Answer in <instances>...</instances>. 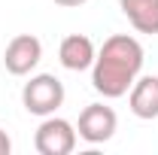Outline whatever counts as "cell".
Returning a JSON list of instances; mask_svg holds the SVG:
<instances>
[{"label":"cell","instance_id":"30bf717a","mask_svg":"<svg viewBox=\"0 0 158 155\" xmlns=\"http://www.w3.org/2000/svg\"><path fill=\"white\" fill-rule=\"evenodd\" d=\"M55 6H64V9H73V6H82V3H88V0H52Z\"/></svg>","mask_w":158,"mask_h":155},{"label":"cell","instance_id":"277c9868","mask_svg":"<svg viewBox=\"0 0 158 155\" xmlns=\"http://www.w3.org/2000/svg\"><path fill=\"white\" fill-rule=\"evenodd\" d=\"M116 128H118V116H116V110L106 107V103H88V107L79 113V122H76L79 140H85V143H91V146L113 140Z\"/></svg>","mask_w":158,"mask_h":155},{"label":"cell","instance_id":"5b68a950","mask_svg":"<svg viewBox=\"0 0 158 155\" xmlns=\"http://www.w3.org/2000/svg\"><path fill=\"white\" fill-rule=\"evenodd\" d=\"M43 61V43L34 34H19L6 43L3 52V67L12 76H31L37 70V64Z\"/></svg>","mask_w":158,"mask_h":155},{"label":"cell","instance_id":"8992f818","mask_svg":"<svg viewBox=\"0 0 158 155\" xmlns=\"http://www.w3.org/2000/svg\"><path fill=\"white\" fill-rule=\"evenodd\" d=\"M94 55H98V49H94L91 37H85V34H67L58 46V61H61V67L70 70V73L91 70Z\"/></svg>","mask_w":158,"mask_h":155},{"label":"cell","instance_id":"6da1fadb","mask_svg":"<svg viewBox=\"0 0 158 155\" xmlns=\"http://www.w3.org/2000/svg\"><path fill=\"white\" fill-rule=\"evenodd\" d=\"M143 61H146V52H143L137 37L113 34L110 40H103V46L94 55V64H91L94 91L103 94L106 100L125 97L131 91V85L137 82L140 70H143Z\"/></svg>","mask_w":158,"mask_h":155},{"label":"cell","instance_id":"3957f363","mask_svg":"<svg viewBox=\"0 0 158 155\" xmlns=\"http://www.w3.org/2000/svg\"><path fill=\"white\" fill-rule=\"evenodd\" d=\"M76 125L61 116H46L34 134V149L40 155H70L76 149Z\"/></svg>","mask_w":158,"mask_h":155},{"label":"cell","instance_id":"9c48e42d","mask_svg":"<svg viewBox=\"0 0 158 155\" xmlns=\"http://www.w3.org/2000/svg\"><path fill=\"white\" fill-rule=\"evenodd\" d=\"M12 152V140H9V134L0 128V155H9Z\"/></svg>","mask_w":158,"mask_h":155},{"label":"cell","instance_id":"52a82bcc","mask_svg":"<svg viewBox=\"0 0 158 155\" xmlns=\"http://www.w3.org/2000/svg\"><path fill=\"white\" fill-rule=\"evenodd\" d=\"M128 107L143 122L158 119V76H137L128 91Z\"/></svg>","mask_w":158,"mask_h":155},{"label":"cell","instance_id":"7a4b0ae2","mask_svg":"<svg viewBox=\"0 0 158 155\" xmlns=\"http://www.w3.org/2000/svg\"><path fill=\"white\" fill-rule=\"evenodd\" d=\"M64 82H61L55 73H37V76H31L24 82V88H21V103H24V110L31 113V116H55L61 107H64Z\"/></svg>","mask_w":158,"mask_h":155},{"label":"cell","instance_id":"ba28073f","mask_svg":"<svg viewBox=\"0 0 158 155\" xmlns=\"http://www.w3.org/2000/svg\"><path fill=\"white\" fill-rule=\"evenodd\" d=\"M118 9L137 34H158V0H118Z\"/></svg>","mask_w":158,"mask_h":155}]
</instances>
